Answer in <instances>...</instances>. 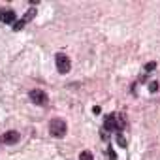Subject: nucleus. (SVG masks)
<instances>
[{
	"label": "nucleus",
	"mask_w": 160,
	"mask_h": 160,
	"mask_svg": "<svg viewBox=\"0 0 160 160\" xmlns=\"http://www.w3.org/2000/svg\"><path fill=\"white\" fill-rule=\"evenodd\" d=\"M55 64H57L58 73H68V72L72 70V60H70V57L64 55V53H57V57H55Z\"/></svg>",
	"instance_id": "f257e3e1"
},
{
	"label": "nucleus",
	"mask_w": 160,
	"mask_h": 160,
	"mask_svg": "<svg viewBox=\"0 0 160 160\" xmlns=\"http://www.w3.org/2000/svg\"><path fill=\"white\" fill-rule=\"evenodd\" d=\"M49 132L53 138H64L66 136V122L62 119H53L49 122Z\"/></svg>",
	"instance_id": "f03ea898"
},
{
	"label": "nucleus",
	"mask_w": 160,
	"mask_h": 160,
	"mask_svg": "<svg viewBox=\"0 0 160 160\" xmlns=\"http://www.w3.org/2000/svg\"><path fill=\"white\" fill-rule=\"evenodd\" d=\"M30 100L36 104V106H47V94L40 89H32L30 91Z\"/></svg>",
	"instance_id": "7ed1b4c3"
},
{
	"label": "nucleus",
	"mask_w": 160,
	"mask_h": 160,
	"mask_svg": "<svg viewBox=\"0 0 160 160\" xmlns=\"http://www.w3.org/2000/svg\"><path fill=\"white\" fill-rule=\"evenodd\" d=\"M0 141H2V143H8V145H13V143L19 141V132H15V130H8V132L2 134Z\"/></svg>",
	"instance_id": "20e7f679"
},
{
	"label": "nucleus",
	"mask_w": 160,
	"mask_h": 160,
	"mask_svg": "<svg viewBox=\"0 0 160 160\" xmlns=\"http://www.w3.org/2000/svg\"><path fill=\"white\" fill-rule=\"evenodd\" d=\"M15 12L13 10H10V8H4V10H0V21L2 23H8V25H13V21H15Z\"/></svg>",
	"instance_id": "39448f33"
},
{
	"label": "nucleus",
	"mask_w": 160,
	"mask_h": 160,
	"mask_svg": "<svg viewBox=\"0 0 160 160\" xmlns=\"http://www.w3.org/2000/svg\"><path fill=\"white\" fill-rule=\"evenodd\" d=\"M34 15H36V10H28V13H27V15H25L19 23H15V25H13V30H21V28H23V27H25V25H27V23L34 17Z\"/></svg>",
	"instance_id": "423d86ee"
},
{
	"label": "nucleus",
	"mask_w": 160,
	"mask_h": 160,
	"mask_svg": "<svg viewBox=\"0 0 160 160\" xmlns=\"http://www.w3.org/2000/svg\"><path fill=\"white\" fill-rule=\"evenodd\" d=\"M79 160H94V156H92V152H89V151H83L81 154H79Z\"/></svg>",
	"instance_id": "0eeeda50"
},
{
	"label": "nucleus",
	"mask_w": 160,
	"mask_h": 160,
	"mask_svg": "<svg viewBox=\"0 0 160 160\" xmlns=\"http://www.w3.org/2000/svg\"><path fill=\"white\" fill-rule=\"evenodd\" d=\"M117 141H119V145H121V147H126V141H124V138H122L121 134H117Z\"/></svg>",
	"instance_id": "6e6552de"
},
{
	"label": "nucleus",
	"mask_w": 160,
	"mask_h": 160,
	"mask_svg": "<svg viewBox=\"0 0 160 160\" xmlns=\"http://www.w3.org/2000/svg\"><path fill=\"white\" fill-rule=\"evenodd\" d=\"M149 87H151V92H156V91H158V83H156V81H152Z\"/></svg>",
	"instance_id": "1a4fd4ad"
},
{
	"label": "nucleus",
	"mask_w": 160,
	"mask_h": 160,
	"mask_svg": "<svg viewBox=\"0 0 160 160\" xmlns=\"http://www.w3.org/2000/svg\"><path fill=\"white\" fill-rule=\"evenodd\" d=\"M154 66H156V64H154V62H149V64H147V66H145V70H147V72H149V70H152V68H154Z\"/></svg>",
	"instance_id": "9d476101"
}]
</instances>
